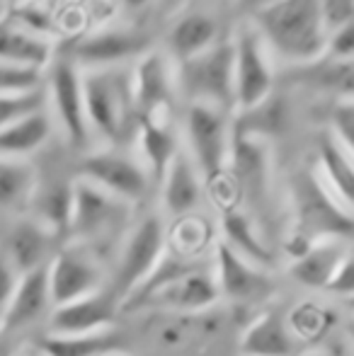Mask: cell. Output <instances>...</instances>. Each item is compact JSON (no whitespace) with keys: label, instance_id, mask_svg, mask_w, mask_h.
I'll list each match as a JSON object with an SVG mask.
<instances>
[{"label":"cell","instance_id":"6","mask_svg":"<svg viewBox=\"0 0 354 356\" xmlns=\"http://www.w3.org/2000/svg\"><path fill=\"white\" fill-rule=\"evenodd\" d=\"M83 99L88 127L112 143L136 122L131 73L122 68H99L83 75Z\"/></svg>","mask_w":354,"mask_h":356},{"label":"cell","instance_id":"43","mask_svg":"<svg viewBox=\"0 0 354 356\" xmlns=\"http://www.w3.org/2000/svg\"><path fill=\"white\" fill-rule=\"evenodd\" d=\"M274 3H279V0H238V5H241L246 13H250V15H255V13H260V10H265L269 8V5H274Z\"/></svg>","mask_w":354,"mask_h":356},{"label":"cell","instance_id":"3","mask_svg":"<svg viewBox=\"0 0 354 356\" xmlns=\"http://www.w3.org/2000/svg\"><path fill=\"white\" fill-rule=\"evenodd\" d=\"M291 202L296 213V238L289 248L293 257L318 240L352 238V209L337 202L316 172L298 175L293 179Z\"/></svg>","mask_w":354,"mask_h":356},{"label":"cell","instance_id":"36","mask_svg":"<svg viewBox=\"0 0 354 356\" xmlns=\"http://www.w3.org/2000/svg\"><path fill=\"white\" fill-rule=\"evenodd\" d=\"M42 85H44L42 71L0 63V95L32 92V90H42Z\"/></svg>","mask_w":354,"mask_h":356},{"label":"cell","instance_id":"20","mask_svg":"<svg viewBox=\"0 0 354 356\" xmlns=\"http://www.w3.org/2000/svg\"><path fill=\"white\" fill-rule=\"evenodd\" d=\"M241 352L246 356H306V344L293 334L287 318L277 310H265L246 327Z\"/></svg>","mask_w":354,"mask_h":356},{"label":"cell","instance_id":"11","mask_svg":"<svg viewBox=\"0 0 354 356\" xmlns=\"http://www.w3.org/2000/svg\"><path fill=\"white\" fill-rule=\"evenodd\" d=\"M47 284L51 308L66 305L76 298L102 289V267L97 254L78 243H71L54 252L47 264Z\"/></svg>","mask_w":354,"mask_h":356},{"label":"cell","instance_id":"16","mask_svg":"<svg viewBox=\"0 0 354 356\" xmlns=\"http://www.w3.org/2000/svg\"><path fill=\"white\" fill-rule=\"evenodd\" d=\"M214 277H216L218 296L236 303H252L272 293V279L265 269L246 262L231 248L218 240L214 248Z\"/></svg>","mask_w":354,"mask_h":356},{"label":"cell","instance_id":"14","mask_svg":"<svg viewBox=\"0 0 354 356\" xmlns=\"http://www.w3.org/2000/svg\"><path fill=\"white\" fill-rule=\"evenodd\" d=\"M148 51H151L148 34L134 32V29L107 27L78 39L66 58L76 66L99 71V68H119L122 63L138 61Z\"/></svg>","mask_w":354,"mask_h":356},{"label":"cell","instance_id":"4","mask_svg":"<svg viewBox=\"0 0 354 356\" xmlns=\"http://www.w3.org/2000/svg\"><path fill=\"white\" fill-rule=\"evenodd\" d=\"M131 216V204L107 194L104 189L95 187L86 179H73V207L71 220H68V235L71 243L88 248L90 252L117 243L124 235Z\"/></svg>","mask_w":354,"mask_h":356},{"label":"cell","instance_id":"18","mask_svg":"<svg viewBox=\"0 0 354 356\" xmlns=\"http://www.w3.org/2000/svg\"><path fill=\"white\" fill-rule=\"evenodd\" d=\"M49 313H51V298H49L47 267H42L19 277L8 308L0 315V327L22 334L39 320L49 318Z\"/></svg>","mask_w":354,"mask_h":356},{"label":"cell","instance_id":"21","mask_svg":"<svg viewBox=\"0 0 354 356\" xmlns=\"http://www.w3.org/2000/svg\"><path fill=\"white\" fill-rule=\"evenodd\" d=\"M161 187L166 211L172 218H184V216H192L197 211L204 197V182L199 177L197 168H194L192 158L187 155V150L179 148L175 153V158L170 160L166 175H163Z\"/></svg>","mask_w":354,"mask_h":356},{"label":"cell","instance_id":"24","mask_svg":"<svg viewBox=\"0 0 354 356\" xmlns=\"http://www.w3.org/2000/svg\"><path fill=\"white\" fill-rule=\"evenodd\" d=\"M54 61V47L49 39L27 32L10 17H0V63L47 71Z\"/></svg>","mask_w":354,"mask_h":356},{"label":"cell","instance_id":"37","mask_svg":"<svg viewBox=\"0 0 354 356\" xmlns=\"http://www.w3.org/2000/svg\"><path fill=\"white\" fill-rule=\"evenodd\" d=\"M330 134L335 141H340L347 150L354 145V102L352 97L335 99L330 109Z\"/></svg>","mask_w":354,"mask_h":356},{"label":"cell","instance_id":"35","mask_svg":"<svg viewBox=\"0 0 354 356\" xmlns=\"http://www.w3.org/2000/svg\"><path fill=\"white\" fill-rule=\"evenodd\" d=\"M44 104H47V92H44V90L0 95V129L8 127V124L15 122V119L24 117V114L44 109Z\"/></svg>","mask_w":354,"mask_h":356},{"label":"cell","instance_id":"12","mask_svg":"<svg viewBox=\"0 0 354 356\" xmlns=\"http://www.w3.org/2000/svg\"><path fill=\"white\" fill-rule=\"evenodd\" d=\"M78 179H86L129 204L146 197L148 184H151V177L143 170V165L117 150L88 153L78 165Z\"/></svg>","mask_w":354,"mask_h":356},{"label":"cell","instance_id":"17","mask_svg":"<svg viewBox=\"0 0 354 356\" xmlns=\"http://www.w3.org/2000/svg\"><path fill=\"white\" fill-rule=\"evenodd\" d=\"M131 88L136 122L166 114L172 99V73L168 68L166 58L156 51L143 54L131 73Z\"/></svg>","mask_w":354,"mask_h":356},{"label":"cell","instance_id":"38","mask_svg":"<svg viewBox=\"0 0 354 356\" xmlns=\"http://www.w3.org/2000/svg\"><path fill=\"white\" fill-rule=\"evenodd\" d=\"M325 32L354 24V0H318Z\"/></svg>","mask_w":354,"mask_h":356},{"label":"cell","instance_id":"41","mask_svg":"<svg viewBox=\"0 0 354 356\" xmlns=\"http://www.w3.org/2000/svg\"><path fill=\"white\" fill-rule=\"evenodd\" d=\"M17 282H19V274L13 269V264L8 262L3 248H0V315H3L5 308H8V303H10V298H13Z\"/></svg>","mask_w":354,"mask_h":356},{"label":"cell","instance_id":"25","mask_svg":"<svg viewBox=\"0 0 354 356\" xmlns=\"http://www.w3.org/2000/svg\"><path fill=\"white\" fill-rule=\"evenodd\" d=\"M54 134V119L47 109H37L0 129V158L24 160L49 143Z\"/></svg>","mask_w":354,"mask_h":356},{"label":"cell","instance_id":"23","mask_svg":"<svg viewBox=\"0 0 354 356\" xmlns=\"http://www.w3.org/2000/svg\"><path fill=\"white\" fill-rule=\"evenodd\" d=\"M221 230H223L221 243L226 245V248H231L238 257L255 264V267L265 269V272L274 264V254H272V250H269L260 225L243 211L241 207H233L223 211Z\"/></svg>","mask_w":354,"mask_h":356},{"label":"cell","instance_id":"7","mask_svg":"<svg viewBox=\"0 0 354 356\" xmlns=\"http://www.w3.org/2000/svg\"><path fill=\"white\" fill-rule=\"evenodd\" d=\"M179 88L192 102L233 112V39H218L207 51L179 63Z\"/></svg>","mask_w":354,"mask_h":356},{"label":"cell","instance_id":"8","mask_svg":"<svg viewBox=\"0 0 354 356\" xmlns=\"http://www.w3.org/2000/svg\"><path fill=\"white\" fill-rule=\"evenodd\" d=\"M274 92L269 51L252 24L238 29L233 39V112L257 107Z\"/></svg>","mask_w":354,"mask_h":356},{"label":"cell","instance_id":"31","mask_svg":"<svg viewBox=\"0 0 354 356\" xmlns=\"http://www.w3.org/2000/svg\"><path fill=\"white\" fill-rule=\"evenodd\" d=\"M124 349V337L114 327L90 334H47L42 352L47 356H114Z\"/></svg>","mask_w":354,"mask_h":356},{"label":"cell","instance_id":"1","mask_svg":"<svg viewBox=\"0 0 354 356\" xmlns=\"http://www.w3.org/2000/svg\"><path fill=\"white\" fill-rule=\"evenodd\" d=\"M250 24L267 51L277 54L291 66L323 56L328 32L318 0H279L252 15Z\"/></svg>","mask_w":354,"mask_h":356},{"label":"cell","instance_id":"32","mask_svg":"<svg viewBox=\"0 0 354 356\" xmlns=\"http://www.w3.org/2000/svg\"><path fill=\"white\" fill-rule=\"evenodd\" d=\"M37 187V170L27 160L0 158V209H17L29 204Z\"/></svg>","mask_w":354,"mask_h":356},{"label":"cell","instance_id":"42","mask_svg":"<svg viewBox=\"0 0 354 356\" xmlns=\"http://www.w3.org/2000/svg\"><path fill=\"white\" fill-rule=\"evenodd\" d=\"M19 352H22V334L0 327V356H19Z\"/></svg>","mask_w":354,"mask_h":356},{"label":"cell","instance_id":"34","mask_svg":"<svg viewBox=\"0 0 354 356\" xmlns=\"http://www.w3.org/2000/svg\"><path fill=\"white\" fill-rule=\"evenodd\" d=\"M207 238H209L207 223L199 220L197 216H184V218H179V225L175 235H172V243L168 245H172L179 252L189 254V257H202Z\"/></svg>","mask_w":354,"mask_h":356},{"label":"cell","instance_id":"27","mask_svg":"<svg viewBox=\"0 0 354 356\" xmlns=\"http://www.w3.org/2000/svg\"><path fill=\"white\" fill-rule=\"evenodd\" d=\"M289 83L303 85L313 92L332 95L335 99L352 97V61H332V58H316V61L298 63L289 71Z\"/></svg>","mask_w":354,"mask_h":356},{"label":"cell","instance_id":"2","mask_svg":"<svg viewBox=\"0 0 354 356\" xmlns=\"http://www.w3.org/2000/svg\"><path fill=\"white\" fill-rule=\"evenodd\" d=\"M184 136H187V155L202 177L204 192L211 194L223 211L238 207L226 175L231 114L211 104L192 102L184 117Z\"/></svg>","mask_w":354,"mask_h":356},{"label":"cell","instance_id":"15","mask_svg":"<svg viewBox=\"0 0 354 356\" xmlns=\"http://www.w3.org/2000/svg\"><path fill=\"white\" fill-rule=\"evenodd\" d=\"M119 315V298L112 289H99L66 305L51 308L49 334H90L114 327Z\"/></svg>","mask_w":354,"mask_h":356},{"label":"cell","instance_id":"44","mask_svg":"<svg viewBox=\"0 0 354 356\" xmlns=\"http://www.w3.org/2000/svg\"><path fill=\"white\" fill-rule=\"evenodd\" d=\"M148 3H151V0H122V5L127 10H141V8H146Z\"/></svg>","mask_w":354,"mask_h":356},{"label":"cell","instance_id":"39","mask_svg":"<svg viewBox=\"0 0 354 356\" xmlns=\"http://www.w3.org/2000/svg\"><path fill=\"white\" fill-rule=\"evenodd\" d=\"M352 54H354V24H345V27L328 32L323 56L332 58V61H352Z\"/></svg>","mask_w":354,"mask_h":356},{"label":"cell","instance_id":"29","mask_svg":"<svg viewBox=\"0 0 354 356\" xmlns=\"http://www.w3.org/2000/svg\"><path fill=\"white\" fill-rule=\"evenodd\" d=\"M218 42V22L209 13H187L170 27L168 44L177 63L194 58Z\"/></svg>","mask_w":354,"mask_h":356},{"label":"cell","instance_id":"10","mask_svg":"<svg viewBox=\"0 0 354 356\" xmlns=\"http://www.w3.org/2000/svg\"><path fill=\"white\" fill-rule=\"evenodd\" d=\"M221 298L218 296L216 277H214V267L202 264L194 272L184 274L175 282L161 286V289L151 291L143 298L127 303L119 308V313H138V310H163V313H175V315H189L207 310Z\"/></svg>","mask_w":354,"mask_h":356},{"label":"cell","instance_id":"28","mask_svg":"<svg viewBox=\"0 0 354 356\" xmlns=\"http://www.w3.org/2000/svg\"><path fill=\"white\" fill-rule=\"evenodd\" d=\"M136 127H138V145H141V155H143V170H146L153 182H161L170 160L175 158V153L179 150L177 136L168 127L163 114L161 117L138 119Z\"/></svg>","mask_w":354,"mask_h":356},{"label":"cell","instance_id":"26","mask_svg":"<svg viewBox=\"0 0 354 356\" xmlns=\"http://www.w3.org/2000/svg\"><path fill=\"white\" fill-rule=\"evenodd\" d=\"M318 177L328 187V192L352 209L354 197V170H352V150H347L340 141L323 134L321 143H318Z\"/></svg>","mask_w":354,"mask_h":356},{"label":"cell","instance_id":"19","mask_svg":"<svg viewBox=\"0 0 354 356\" xmlns=\"http://www.w3.org/2000/svg\"><path fill=\"white\" fill-rule=\"evenodd\" d=\"M54 235L34 218H22L8 230V238L0 243L8 262L22 277L34 269H42L54 257Z\"/></svg>","mask_w":354,"mask_h":356},{"label":"cell","instance_id":"30","mask_svg":"<svg viewBox=\"0 0 354 356\" xmlns=\"http://www.w3.org/2000/svg\"><path fill=\"white\" fill-rule=\"evenodd\" d=\"M34 220L49 230L54 238L68 235V220H71L73 207V182H49L42 187L37 179L32 197Z\"/></svg>","mask_w":354,"mask_h":356},{"label":"cell","instance_id":"33","mask_svg":"<svg viewBox=\"0 0 354 356\" xmlns=\"http://www.w3.org/2000/svg\"><path fill=\"white\" fill-rule=\"evenodd\" d=\"M287 323L303 344L311 342V339H316V337H321V334L330 327L328 310L318 308V305H313V303H306V305H301V308H296Z\"/></svg>","mask_w":354,"mask_h":356},{"label":"cell","instance_id":"40","mask_svg":"<svg viewBox=\"0 0 354 356\" xmlns=\"http://www.w3.org/2000/svg\"><path fill=\"white\" fill-rule=\"evenodd\" d=\"M323 291H330V293H337L342 298H350L354 293V259L352 254H347L345 259L340 262V267L332 272L330 282Z\"/></svg>","mask_w":354,"mask_h":356},{"label":"cell","instance_id":"22","mask_svg":"<svg viewBox=\"0 0 354 356\" xmlns=\"http://www.w3.org/2000/svg\"><path fill=\"white\" fill-rule=\"evenodd\" d=\"M347 254H352L350 240H318L293 257L289 274L293 282L306 286V289L323 291L330 282L332 272L340 267V262Z\"/></svg>","mask_w":354,"mask_h":356},{"label":"cell","instance_id":"5","mask_svg":"<svg viewBox=\"0 0 354 356\" xmlns=\"http://www.w3.org/2000/svg\"><path fill=\"white\" fill-rule=\"evenodd\" d=\"M226 175L238 207L252 220L265 218L272 197V155L269 141L231 129Z\"/></svg>","mask_w":354,"mask_h":356},{"label":"cell","instance_id":"9","mask_svg":"<svg viewBox=\"0 0 354 356\" xmlns=\"http://www.w3.org/2000/svg\"><path fill=\"white\" fill-rule=\"evenodd\" d=\"M168 245V230L158 216H148L141 223H136L127 233L119 248L117 269L112 277V293L122 303L143 279L148 277L156 262L161 259L163 250Z\"/></svg>","mask_w":354,"mask_h":356},{"label":"cell","instance_id":"13","mask_svg":"<svg viewBox=\"0 0 354 356\" xmlns=\"http://www.w3.org/2000/svg\"><path fill=\"white\" fill-rule=\"evenodd\" d=\"M47 85L54 107L51 119H56L73 148H83L90 138V127L86 117V99H83V75L78 66L66 56L51 61Z\"/></svg>","mask_w":354,"mask_h":356}]
</instances>
